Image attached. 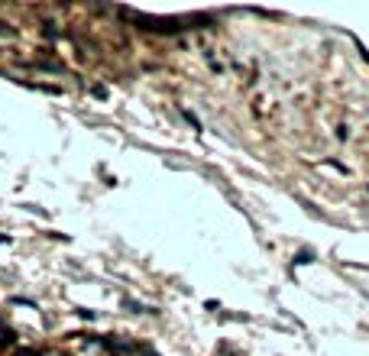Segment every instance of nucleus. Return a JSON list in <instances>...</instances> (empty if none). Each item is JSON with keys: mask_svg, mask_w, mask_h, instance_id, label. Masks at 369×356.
Masks as SVG:
<instances>
[{"mask_svg": "<svg viewBox=\"0 0 369 356\" xmlns=\"http://www.w3.org/2000/svg\"><path fill=\"white\" fill-rule=\"evenodd\" d=\"M126 20L139 23V30H149V32H182L188 30V20H155V16H146V13H136V10H123Z\"/></svg>", "mask_w": 369, "mask_h": 356, "instance_id": "f257e3e1", "label": "nucleus"}, {"mask_svg": "<svg viewBox=\"0 0 369 356\" xmlns=\"http://www.w3.org/2000/svg\"><path fill=\"white\" fill-rule=\"evenodd\" d=\"M16 356H42V353H36V350L26 347V350H16Z\"/></svg>", "mask_w": 369, "mask_h": 356, "instance_id": "f03ea898", "label": "nucleus"}, {"mask_svg": "<svg viewBox=\"0 0 369 356\" xmlns=\"http://www.w3.org/2000/svg\"><path fill=\"white\" fill-rule=\"evenodd\" d=\"M42 356H65V353H59V350H49V353H42Z\"/></svg>", "mask_w": 369, "mask_h": 356, "instance_id": "7ed1b4c3", "label": "nucleus"}]
</instances>
